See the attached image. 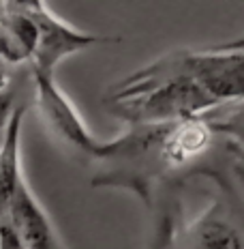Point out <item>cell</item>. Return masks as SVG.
<instances>
[{"label":"cell","instance_id":"cell-1","mask_svg":"<svg viewBox=\"0 0 244 249\" xmlns=\"http://www.w3.org/2000/svg\"><path fill=\"white\" fill-rule=\"evenodd\" d=\"M103 103L129 127H163L219 110L204 88L186 73L182 50L171 52L114 84Z\"/></svg>","mask_w":244,"mask_h":249},{"label":"cell","instance_id":"cell-2","mask_svg":"<svg viewBox=\"0 0 244 249\" xmlns=\"http://www.w3.org/2000/svg\"><path fill=\"white\" fill-rule=\"evenodd\" d=\"M24 9L30 13L34 26H37V50L30 62L33 73L54 75L58 65L69 56L95 45H114L120 43V37H107V35H95L77 28V26L65 22L56 15L43 0H22Z\"/></svg>","mask_w":244,"mask_h":249},{"label":"cell","instance_id":"cell-3","mask_svg":"<svg viewBox=\"0 0 244 249\" xmlns=\"http://www.w3.org/2000/svg\"><path fill=\"white\" fill-rule=\"evenodd\" d=\"M34 80V106L43 124L56 140L71 146L88 159H103L105 142H101L81 118L71 97L58 86L54 75L33 73Z\"/></svg>","mask_w":244,"mask_h":249},{"label":"cell","instance_id":"cell-4","mask_svg":"<svg viewBox=\"0 0 244 249\" xmlns=\"http://www.w3.org/2000/svg\"><path fill=\"white\" fill-rule=\"evenodd\" d=\"M184 69L219 107L244 101V52L182 50Z\"/></svg>","mask_w":244,"mask_h":249},{"label":"cell","instance_id":"cell-5","mask_svg":"<svg viewBox=\"0 0 244 249\" xmlns=\"http://www.w3.org/2000/svg\"><path fill=\"white\" fill-rule=\"evenodd\" d=\"M4 219L17 232L24 249H66L51 217L30 189L26 176L15 191Z\"/></svg>","mask_w":244,"mask_h":249},{"label":"cell","instance_id":"cell-6","mask_svg":"<svg viewBox=\"0 0 244 249\" xmlns=\"http://www.w3.org/2000/svg\"><path fill=\"white\" fill-rule=\"evenodd\" d=\"M212 140L214 133L206 116L163 124L159 136V159L163 172H174L197 161L210 150Z\"/></svg>","mask_w":244,"mask_h":249},{"label":"cell","instance_id":"cell-7","mask_svg":"<svg viewBox=\"0 0 244 249\" xmlns=\"http://www.w3.org/2000/svg\"><path fill=\"white\" fill-rule=\"evenodd\" d=\"M37 26L24 2H0V60L7 67L30 65L37 50Z\"/></svg>","mask_w":244,"mask_h":249},{"label":"cell","instance_id":"cell-8","mask_svg":"<svg viewBox=\"0 0 244 249\" xmlns=\"http://www.w3.org/2000/svg\"><path fill=\"white\" fill-rule=\"evenodd\" d=\"M26 106H17L0 131V217L4 219L15 191L24 178L22 170V124Z\"/></svg>","mask_w":244,"mask_h":249},{"label":"cell","instance_id":"cell-9","mask_svg":"<svg viewBox=\"0 0 244 249\" xmlns=\"http://www.w3.org/2000/svg\"><path fill=\"white\" fill-rule=\"evenodd\" d=\"M182 249H244V234L214 206L191 221Z\"/></svg>","mask_w":244,"mask_h":249},{"label":"cell","instance_id":"cell-10","mask_svg":"<svg viewBox=\"0 0 244 249\" xmlns=\"http://www.w3.org/2000/svg\"><path fill=\"white\" fill-rule=\"evenodd\" d=\"M214 136H223L244 148V101L223 106L206 116Z\"/></svg>","mask_w":244,"mask_h":249},{"label":"cell","instance_id":"cell-11","mask_svg":"<svg viewBox=\"0 0 244 249\" xmlns=\"http://www.w3.org/2000/svg\"><path fill=\"white\" fill-rule=\"evenodd\" d=\"M0 249H24L17 232L13 230V226L7 219H2V224H0Z\"/></svg>","mask_w":244,"mask_h":249},{"label":"cell","instance_id":"cell-12","mask_svg":"<svg viewBox=\"0 0 244 249\" xmlns=\"http://www.w3.org/2000/svg\"><path fill=\"white\" fill-rule=\"evenodd\" d=\"M15 107H17V103H15L13 92L0 95V131L7 127V123H9V118H11V114H13Z\"/></svg>","mask_w":244,"mask_h":249},{"label":"cell","instance_id":"cell-13","mask_svg":"<svg viewBox=\"0 0 244 249\" xmlns=\"http://www.w3.org/2000/svg\"><path fill=\"white\" fill-rule=\"evenodd\" d=\"M7 92H11V71L0 60V95H7Z\"/></svg>","mask_w":244,"mask_h":249},{"label":"cell","instance_id":"cell-14","mask_svg":"<svg viewBox=\"0 0 244 249\" xmlns=\"http://www.w3.org/2000/svg\"><path fill=\"white\" fill-rule=\"evenodd\" d=\"M216 50H231V52H244V35L238 39H231L227 43H219V45H212Z\"/></svg>","mask_w":244,"mask_h":249},{"label":"cell","instance_id":"cell-15","mask_svg":"<svg viewBox=\"0 0 244 249\" xmlns=\"http://www.w3.org/2000/svg\"><path fill=\"white\" fill-rule=\"evenodd\" d=\"M0 224H2V217H0Z\"/></svg>","mask_w":244,"mask_h":249}]
</instances>
